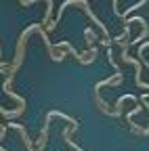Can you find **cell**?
<instances>
[{
    "label": "cell",
    "instance_id": "6da1fadb",
    "mask_svg": "<svg viewBox=\"0 0 149 151\" xmlns=\"http://www.w3.org/2000/svg\"><path fill=\"white\" fill-rule=\"evenodd\" d=\"M67 6H78V9H82L86 15H88V19H90V21H92V25H95V27H99L101 29V34H103V38H109V29L105 27V23H101V19L95 15V13H92V9L88 6V2H86V0H65V2L59 6V11H57V17H55V21L46 27V32H53L55 27H57V23L61 21V19H63V13H65V9Z\"/></svg>",
    "mask_w": 149,
    "mask_h": 151
},
{
    "label": "cell",
    "instance_id": "7a4b0ae2",
    "mask_svg": "<svg viewBox=\"0 0 149 151\" xmlns=\"http://www.w3.org/2000/svg\"><path fill=\"white\" fill-rule=\"evenodd\" d=\"M122 80H124L122 71H116L114 76H111V78H107V80H101V82L95 86V90H92V99H95V103L99 105V109L105 113V116H111L114 111H111V109H109V105H107V103L101 99V94H99V92H101V88H103V86H118V84H122Z\"/></svg>",
    "mask_w": 149,
    "mask_h": 151
},
{
    "label": "cell",
    "instance_id": "3957f363",
    "mask_svg": "<svg viewBox=\"0 0 149 151\" xmlns=\"http://www.w3.org/2000/svg\"><path fill=\"white\" fill-rule=\"evenodd\" d=\"M53 118H55V111L46 113V120H44L42 132H40L38 141H36V151H44V147H46V139H48V126H50V120H53Z\"/></svg>",
    "mask_w": 149,
    "mask_h": 151
},
{
    "label": "cell",
    "instance_id": "277c9868",
    "mask_svg": "<svg viewBox=\"0 0 149 151\" xmlns=\"http://www.w3.org/2000/svg\"><path fill=\"white\" fill-rule=\"evenodd\" d=\"M97 55H99L97 46H86V50H84V52H80V57H78L76 61H78V63H82V65H90V63H95Z\"/></svg>",
    "mask_w": 149,
    "mask_h": 151
},
{
    "label": "cell",
    "instance_id": "5b68a950",
    "mask_svg": "<svg viewBox=\"0 0 149 151\" xmlns=\"http://www.w3.org/2000/svg\"><path fill=\"white\" fill-rule=\"evenodd\" d=\"M9 128H13V130H17L21 134V141H23V145H25V149L27 151H36V147L32 145V139H30V134H27V130L21 126V124H6Z\"/></svg>",
    "mask_w": 149,
    "mask_h": 151
},
{
    "label": "cell",
    "instance_id": "8992f818",
    "mask_svg": "<svg viewBox=\"0 0 149 151\" xmlns=\"http://www.w3.org/2000/svg\"><path fill=\"white\" fill-rule=\"evenodd\" d=\"M128 101L137 103V99L132 97V94H124V97H120V99H118V103H116V109H114V113H111V116H114V118L122 116V105H124V103H128Z\"/></svg>",
    "mask_w": 149,
    "mask_h": 151
},
{
    "label": "cell",
    "instance_id": "52a82bcc",
    "mask_svg": "<svg viewBox=\"0 0 149 151\" xmlns=\"http://www.w3.org/2000/svg\"><path fill=\"white\" fill-rule=\"evenodd\" d=\"M84 40H86V46H95V42L99 40V36L95 34V29H92V27H86V29H84Z\"/></svg>",
    "mask_w": 149,
    "mask_h": 151
},
{
    "label": "cell",
    "instance_id": "ba28073f",
    "mask_svg": "<svg viewBox=\"0 0 149 151\" xmlns=\"http://www.w3.org/2000/svg\"><path fill=\"white\" fill-rule=\"evenodd\" d=\"M0 151H6V149H4V147H0Z\"/></svg>",
    "mask_w": 149,
    "mask_h": 151
}]
</instances>
